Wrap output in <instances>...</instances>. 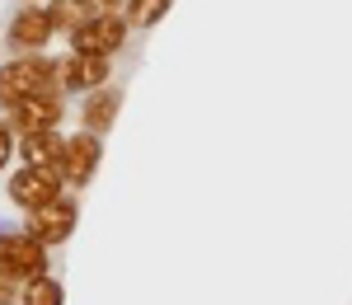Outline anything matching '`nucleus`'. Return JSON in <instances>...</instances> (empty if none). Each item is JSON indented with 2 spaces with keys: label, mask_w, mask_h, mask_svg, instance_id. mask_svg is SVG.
<instances>
[{
  "label": "nucleus",
  "mask_w": 352,
  "mask_h": 305,
  "mask_svg": "<svg viewBox=\"0 0 352 305\" xmlns=\"http://www.w3.org/2000/svg\"><path fill=\"white\" fill-rule=\"evenodd\" d=\"M43 89H56V66L43 61V56H14L0 66V109H14L24 104L28 94H43Z\"/></svg>",
  "instance_id": "f257e3e1"
},
{
  "label": "nucleus",
  "mask_w": 352,
  "mask_h": 305,
  "mask_svg": "<svg viewBox=\"0 0 352 305\" xmlns=\"http://www.w3.org/2000/svg\"><path fill=\"white\" fill-rule=\"evenodd\" d=\"M0 268L14 282H33L47 273V245H38L28 230H5L0 235Z\"/></svg>",
  "instance_id": "f03ea898"
},
{
  "label": "nucleus",
  "mask_w": 352,
  "mask_h": 305,
  "mask_svg": "<svg viewBox=\"0 0 352 305\" xmlns=\"http://www.w3.org/2000/svg\"><path fill=\"white\" fill-rule=\"evenodd\" d=\"M127 43V19L122 14H89L80 28H71V47L94 56H113Z\"/></svg>",
  "instance_id": "7ed1b4c3"
},
{
  "label": "nucleus",
  "mask_w": 352,
  "mask_h": 305,
  "mask_svg": "<svg viewBox=\"0 0 352 305\" xmlns=\"http://www.w3.org/2000/svg\"><path fill=\"white\" fill-rule=\"evenodd\" d=\"M71 230H76V202H71V197L56 193L52 202L33 207L28 235H33L38 245H66V240H71Z\"/></svg>",
  "instance_id": "20e7f679"
},
{
  "label": "nucleus",
  "mask_w": 352,
  "mask_h": 305,
  "mask_svg": "<svg viewBox=\"0 0 352 305\" xmlns=\"http://www.w3.org/2000/svg\"><path fill=\"white\" fill-rule=\"evenodd\" d=\"M61 169H52V165H24L14 179H10V197L19 202V207H43V202H52L56 193H61Z\"/></svg>",
  "instance_id": "39448f33"
},
{
  "label": "nucleus",
  "mask_w": 352,
  "mask_h": 305,
  "mask_svg": "<svg viewBox=\"0 0 352 305\" xmlns=\"http://www.w3.org/2000/svg\"><path fill=\"white\" fill-rule=\"evenodd\" d=\"M61 122V84L56 89H43V94H28L24 104H14V132L28 137V132H52Z\"/></svg>",
  "instance_id": "423d86ee"
},
{
  "label": "nucleus",
  "mask_w": 352,
  "mask_h": 305,
  "mask_svg": "<svg viewBox=\"0 0 352 305\" xmlns=\"http://www.w3.org/2000/svg\"><path fill=\"white\" fill-rule=\"evenodd\" d=\"M109 76V56H94V52H71L61 66H56V84L61 89H99Z\"/></svg>",
  "instance_id": "0eeeda50"
},
{
  "label": "nucleus",
  "mask_w": 352,
  "mask_h": 305,
  "mask_svg": "<svg viewBox=\"0 0 352 305\" xmlns=\"http://www.w3.org/2000/svg\"><path fill=\"white\" fill-rule=\"evenodd\" d=\"M52 33L56 28H52V19H47V10L24 5V10L14 14V24H10V47H14V52H38Z\"/></svg>",
  "instance_id": "6e6552de"
},
{
  "label": "nucleus",
  "mask_w": 352,
  "mask_h": 305,
  "mask_svg": "<svg viewBox=\"0 0 352 305\" xmlns=\"http://www.w3.org/2000/svg\"><path fill=\"white\" fill-rule=\"evenodd\" d=\"M99 165V137L94 132H80V137L66 141V150H61V179L66 183H85L89 174Z\"/></svg>",
  "instance_id": "1a4fd4ad"
},
{
  "label": "nucleus",
  "mask_w": 352,
  "mask_h": 305,
  "mask_svg": "<svg viewBox=\"0 0 352 305\" xmlns=\"http://www.w3.org/2000/svg\"><path fill=\"white\" fill-rule=\"evenodd\" d=\"M61 150H66V137H56V127L52 132H28L24 137V165H52L61 169Z\"/></svg>",
  "instance_id": "9d476101"
},
{
  "label": "nucleus",
  "mask_w": 352,
  "mask_h": 305,
  "mask_svg": "<svg viewBox=\"0 0 352 305\" xmlns=\"http://www.w3.org/2000/svg\"><path fill=\"white\" fill-rule=\"evenodd\" d=\"M113 113H118V94L113 89H89V99H85V132H94V137H104L113 127Z\"/></svg>",
  "instance_id": "9b49d317"
},
{
  "label": "nucleus",
  "mask_w": 352,
  "mask_h": 305,
  "mask_svg": "<svg viewBox=\"0 0 352 305\" xmlns=\"http://www.w3.org/2000/svg\"><path fill=\"white\" fill-rule=\"evenodd\" d=\"M89 14H99V10H94V0H56L52 10H47L52 28H66V33H71V28H80Z\"/></svg>",
  "instance_id": "f8f14e48"
},
{
  "label": "nucleus",
  "mask_w": 352,
  "mask_h": 305,
  "mask_svg": "<svg viewBox=\"0 0 352 305\" xmlns=\"http://www.w3.org/2000/svg\"><path fill=\"white\" fill-rule=\"evenodd\" d=\"M66 296H61V282L56 278H33V282H24V305H61Z\"/></svg>",
  "instance_id": "ddd939ff"
},
{
  "label": "nucleus",
  "mask_w": 352,
  "mask_h": 305,
  "mask_svg": "<svg viewBox=\"0 0 352 305\" xmlns=\"http://www.w3.org/2000/svg\"><path fill=\"white\" fill-rule=\"evenodd\" d=\"M164 10H169V0H127V24L151 28V24L164 14Z\"/></svg>",
  "instance_id": "4468645a"
},
{
  "label": "nucleus",
  "mask_w": 352,
  "mask_h": 305,
  "mask_svg": "<svg viewBox=\"0 0 352 305\" xmlns=\"http://www.w3.org/2000/svg\"><path fill=\"white\" fill-rule=\"evenodd\" d=\"M14 301H19V282L0 268V305H14Z\"/></svg>",
  "instance_id": "2eb2a0df"
},
{
  "label": "nucleus",
  "mask_w": 352,
  "mask_h": 305,
  "mask_svg": "<svg viewBox=\"0 0 352 305\" xmlns=\"http://www.w3.org/2000/svg\"><path fill=\"white\" fill-rule=\"evenodd\" d=\"M10 155H14V132H10V127L0 122V169L10 165Z\"/></svg>",
  "instance_id": "dca6fc26"
}]
</instances>
